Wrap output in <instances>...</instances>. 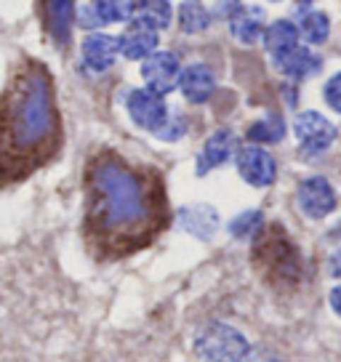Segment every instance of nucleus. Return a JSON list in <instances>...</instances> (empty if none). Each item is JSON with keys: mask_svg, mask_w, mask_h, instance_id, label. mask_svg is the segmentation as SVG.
I'll use <instances>...</instances> for the list:
<instances>
[{"mask_svg": "<svg viewBox=\"0 0 341 362\" xmlns=\"http://www.w3.org/2000/svg\"><path fill=\"white\" fill-rule=\"evenodd\" d=\"M294 134L299 139V147L307 155H320L336 141V125L328 117H323L315 110L299 112L294 120Z\"/></svg>", "mask_w": 341, "mask_h": 362, "instance_id": "423d86ee", "label": "nucleus"}, {"mask_svg": "<svg viewBox=\"0 0 341 362\" xmlns=\"http://www.w3.org/2000/svg\"><path fill=\"white\" fill-rule=\"evenodd\" d=\"M283 136L285 123L280 115H267L248 128V141H253V147L256 144H277V141H283Z\"/></svg>", "mask_w": 341, "mask_h": 362, "instance_id": "412c9836", "label": "nucleus"}, {"mask_svg": "<svg viewBox=\"0 0 341 362\" xmlns=\"http://www.w3.org/2000/svg\"><path fill=\"white\" fill-rule=\"evenodd\" d=\"M64 141L57 90L46 64L22 59L3 90L0 112V176L6 184L33 176Z\"/></svg>", "mask_w": 341, "mask_h": 362, "instance_id": "f03ea898", "label": "nucleus"}, {"mask_svg": "<svg viewBox=\"0 0 341 362\" xmlns=\"http://www.w3.org/2000/svg\"><path fill=\"white\" fill-rule=\"evenodd\" d=\"M235 131L232 128H216L214 134L205 139L203 149H200V155H197V173L205 176L208 170L219 168V165H224L229 158H232V152H235Z\"/></svg>", "mask_w": 341, "mask_h": 362, "instance_id": "f8f14e48", "label": "nucleus"}, {"mask_svg": "<svg viewBox=\"0 0 341 362\" xmlns=\"http://www.w3.org/2000/svg\"><path fill=\"white\" fill-rule=\"evenodd\" d=\"M328 301H330V309H333V312L341 317V285H336V288L330 291Z\"/></svg>", "mask_w": 341, "mask_h": 362, "instance_id": "bb28decb", "label": "nucleus"}, {"mask_svg": "<svg viewBox=\"0 0 341 362\" xmlns=\"http://www.w3.org/2000/svg\"><path fill=\"white\" fill-rule=\"evenodd\" d=\"M184 131H187V123H184L182 115H176L173 120H168V125H166L158 136L163 139V141H176V139H182L184 136Z\"/></svg>", "mask_w": 341, "mask_h": 362, "instance_id": "a878e982", "label": "nucleus"}, {"mask_svg": "<svg viewBox=\"0 0 341 362\" xmlns=\"http://www.w3.org/2000/svg\"><path fill=\"white\" fill-rule=\"evenodd\" d=\"M80 54H83V64H86V67L93 69V72H104V69L112 67L115 59L123 54V43H120V37H115V35L91 33L83 40Z\"/></svg>", "mask_w": 341, "mask_h": 362, "instance_id": "9d476101", "label": "nucleus"}, {"mask_svg": "<svg viewBox=\"0 0 341 362\" xmlns=\"http://www.w3.org/2000/svg\"><path fill=\"white\" fill-rule=\"evenodd\" d=\"M137 8L139 3H115V0H99V3H86V6H80V13H78V22L80 27H104V24H115V22H125V19H131L134 22V16H137Z\"/></svg>", "mask_w": 341, "mask_h": 362, "instance_id": "9b49d317", "label": "nucleus"}, {"mask_svg": "<svg viewBox=\"0 0 341 362\" xmlns=\"http://www.w3.org/2000/svg\"><path fill=\"white\" fill-rule=\"evenodd\" d=\"M250 259L272 288H294L301 283V250L283 229V224H264L262 232L253 238Z\"/></svg>", "mask_w": 341, "mask_h": 362, "instance_id": "7ed1b4c3", "label": "nucleus"}, {"mask_svg": "<svg viewBox=\"0 0 341 362\" xmlns=\"http://www.w3.org/2000/svg\"><path fill=\"white\" fill-rule=\"evenodd\" d=\"M296 205H299V211L307 216V218L320 221V218H325V216H330L339 208V200H336V192H333V187L328 184V179L309 176L296 189Z\"/></svg>", "mask_w": 341, "mask_h": 362, "instance_id": "0eeeda50", "label": "nucleus"}, {"mask_svg": "<svg viewBox=\"0 0 341 362\" xmlns=\"http://www.w3.org/2000/svg\"><path fill=\"white\" fill-rule=\"evenodd\" d=\"M330 272H333V274H341V253H336V256L330 259Z\"/></svg>", "mask_w": 341, "mask_h": 362, "instance_id": "cd10ccee", "label": "nucleus"}, {"mask_svg": "<svg viewBox=\"0 0 341 362\" xmlns=\"http://www.w3.org/2000/svg\"><path fill=\"white\" fill-rule=\"evenodd\" d=\"M229 33H232V37H235V40L250 45V43H256L259 37H264V33H267V30H262L259 16H240V19H235V22L229 24Z\"/></svg>", "mask_w": 341, "mask_h": 362, "instance_id": "5701e85b", "label": "nucleus"}, {"mask_svg": "<svg viewBox=\"0 0 341 362\" xmlns=\"http://www.w3.org/2000/svg\"><path fill=\"white\" fill-rule=\"evenodd\" d=\"M120 43H123V57L125 59H144L147 62L149 57H155L158 54V43L160 37L158 33H152V30H141V27H128V33L120 37Z\"/></svg>", "mask_w": 341, "mask_h": 362, "instance_id": "6ab92c4d", "label": "nucleus"}, {"mask_svg": "<svg viewBox=\"0 0 341 362\" xmlns=\"http://www.w3.org/2000/svg\"><path fill=\"white\" fill-rule=\"evenodd\" d=\"M259 362H274V360H259Z\"/></svg>", "mask_w": 341, "mask_h": 362, "instance_id": "c85d7f7f", "label": "nucleus"}, {"mask_svg": "<svg viewBox=\"0 0 341 362\" xmlns=\"http://www.w3.org/2000/svg\"><path fill=\"white\" fill-rule=\"evenodd\" d=\"M179 88H182V93L192 104H203V102H208V99L214 96V90H216V75H214V69L208 67V64L195 62L190 67H184Z\"/></svg>", "mask_w": 341, "mask_h": 362, "instance_id": "ddd939ff", "label": "nucleus"}, {"mask_svg": "<svg viewBox=\"0 0 341 362\" xmlns=\"http://www.w3.org/2000/svg\"><path fill=\"white\" fill-rule=\"evenodd\" d=\"M170 24V6L168 3H139L137 16L131 27H141V30H152L160 33Z\"/></svg>", "mask_w": 341, "mask_h": 362, "instance_id": "aec40b11", "label": "nucleus"}, {"mask_svg": "<svg viewBox=\"0 0 341 362\" xmlns=\"http://www.w3.org/2000/svg\"><path fill=\"white\" fill-rule=\"evenodd\" d=\"M262 211H245V214H240L238 218H232V224H229V235L232 238H256L259 232H262Z\"/></svg>", "mask_w": 341, "mask_h": 362, "instance_id": "b1692460", "label": "nucleus"}, {"mask_svg": "<svg viewBox=\"0 0 341 362\" xmlns=\"http://www.w3.org/2000/svg\"><path fill=\"white\" fill-rule=\"evenodd\" d=\"M170 224L163 173L99 149L83 170V238L104 261L149 248Z\"/></svg>", "mask_w": 341, "mask_h": 362, "instance_id": "f257e3e1", "label": "nucleus"}, {"mask_svg": "<svg viewBox=\"0 0 341 362\" xmlns=\"http://www.w3.org/2000/svg\"><path fill=\"white\" fill-rule=\"evenodd\" d=\"M43 11V27L46 33L51 35V40L57 45H67L69 43V33H72V22H75V6L72 3H62V0H51V3H43L40 6Z\"/></svg>", "mask_w": 341, "mask_h": 362, "instance_id": "4468645a", "label": "nucleus"}, {"mask_svg": "<svg viewBox=\"0 0 341 362\" xmlns=\"http://www.w3.org/2000/svg\"><path fill=\"white\" fill-rule=\"evenodd\" d=\"M214 22V16L205 11L203 3H182L179 6V24L187 35L205 33Z\"/></svg>", "mask_w": 341, "mask_h": 362, "instance_id": "4be33fe9", "label": "nucleus"}, {"mask_svg": "<svg viewBox=\"0 0 341 362\" xmlns=\"http://www.w3.org/2000/svg\"><path fill=\"white\" fill-rule=\"evenodd\" d=\"M182 72L179 57L170 51H158L155 57L141 62V78L147 83V90H152L155 96H166L176 88L182 83Z\"/></svg>", "mask_w": 341, "mask_h": 362, "instance_id": "6e6552de", "label": "nucleus"}, {"mask_svg": "<svg viewBox=\"0 0 341 362\" xmlns=\"http://www.w3.org/2000/svg\"><path fill=\"white\" fill-rule=\"evenodd\" d=\"M179 224L200 240H211L219 229V214L211 205H187L179 211Z\"/></svg>", "mask_w": 341, "mask_h": 362, "instance_id": "2eb2a0df", "label": "nucleus"}, {"mask_svg": "<svg viewBox=\"0 0 341 362\" xmlns=\"http://www.w3.org/2000/svg\"><path fill=\"white\" fill-rule=\"evenodd\" d=\"M195 354L200 362H243L248 357V339L224 322H208L195 336Z\"/></svg>", "mask_w": 341, "mask_h": 362, "instance_id": "20e7f679", "label": "nucleus"}, {"mask_svg": "<svg viewBox=\"0 0 341 362\" xmlns=\"http://www.w3.org/2000/svg\"><path fill=\"white\" fill-rule=\"evenodd\" d=\"M125 110H128V117L134 120V125L144 128V131H152V134H160L170 120L168 107L163 102V96H155V93L147 88L128 90V96H125Z\"/></svg>", "mask_w": 341, "mask_h": 362, "instance_id": "39448f33", "label": "nucleus"}, {"mask_svg": "<svg viewBox=\"0 0 341 362\" xmlns=\"http://www.w3.org/2000/svg\"><path fill=\"white\" fill-rule=\"evenodd\" d=\"M296 22H299V33L301 37L312 45H323L328 40L330 35V22L328 16L318 8H312L309 3H301V6H296Z\"/></svg>", "mask_w": 341, "mask_h": 362, "instance_id": "f3484780", "label": "nucleus"}, {"mask_svg": "<svg viewBox=\"0 0 341 362\" xmlns=\"http://www.w3.org/2000/svg\"><path fill=\"white\" fill-rule=\"evenodd\" d=\"M238 173L248 181L250 187H270L277 179V163L274 158L262 147H243L238 152Z\"/></svg>", "mask_w": 341, "mask_h": 362, "instance_id": "1a4fd4ad", "label": "nucleus"}, {"mask_svg": "<svg viewBox=\"0 0 341 362\" xmlns=\"http://www.w3.org/2000/svg\"><path fill=\"white\" fill-rule=\"evenodd\" d=\"M299 24H294L291 19H277L274 24L267 27L264 33V48L272 54V59H283L285 54H291L294 48H299Z\"/></svg>", "mask_w": 341, "mask_h": 362, "instance_id": "dca6fc26", "label": "nucleus"}, {"mask_svg": "<svg viewBox=\"0 0 341 362\" xmlns=\"http://www.w3.org/2000/svg\"><path fill=\"white\" fill-rule=\"evenodd\" d=\"M277 64V69L283 72V75H288V78H312V75H318L320 69H323V59L315 57L309 48H304V45H299V48H294L291 54H285L283 59H277L274 62Z\"/></svg>", "mask_w": 341, "mask_h": 362, "instance_id": "a211bd4d", "label": "nucleus"}, {"mask_svg": "<svg viewBox=\"0 0 341 362\" xmlns=\"http://www.w3.org/2000/svg\"><path fill=\"white\" fill-rule=\"evenodd\" d=\"M323 96H325V104H328L330 110H336V112L341 115V72H336V75L325 83Z\"/></svg>", "mask_w": 341, "mask_h": 362, "instance_id": "393cba45", "label": "nucleus"}]
</instances>
